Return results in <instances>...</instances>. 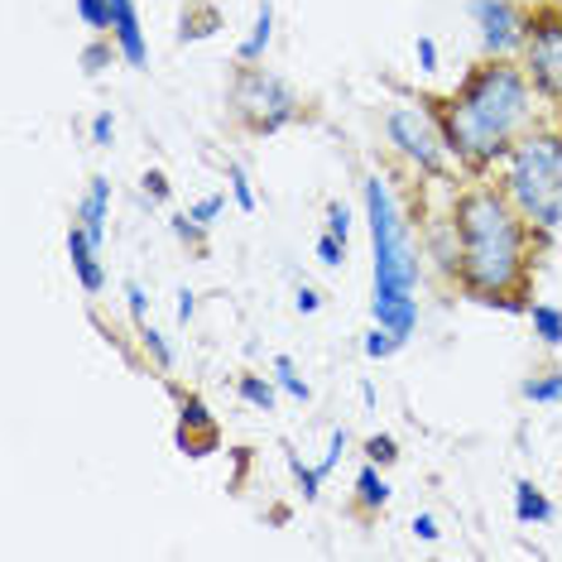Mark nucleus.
Returning a JSON list of instances; mask_svg holds the SVG:
<instances>
[{
  "label": "nucleus",
  "mask_w": 562,
  "mask_h": 562,
  "mask_svg": "<svg viewBox=\"0 0 562 562\" xmlns=\"http://www.w3.org/2000/svg\"><path fill=\"white\" fill-rule=\"evenodd\" d=\"M529 317H533V337H539L543 347H562V308H553V303H533Z\"/></svg>",
  "instance_id": "obj_15"
},
{
  "label": "nucleus",
  "mask_w": 562,
  "mask_h": 562,
  "mask_svg": "<svg viewBox=\"0 0 562 562\" xmlns=\"http://www.w3.org/2000/svg\"><path fill=\"white\" fill-rule=\"evenodd\" d=\"M226 178H232L236 207H240V212H255V193H250V178H246V169H240V164H232V169H226Z\"/></svg>",
  "instance_id": "obj_22"
},
{
  "label": "nucleus",
  "mask_w": 562,
  "mask_h": 562,
  "mask_svg": "<svg viewBox=\"0 0 562 562\" xmlns=\"http://www.w3.org/2000/svg\"><path fill=\"white\" fill-rule=\"evenodd\" d=\"M524 72L543 97L562 101V10L529 15V40H524Z\"/></svg>",
  "instance_id": "obj_7"
},
{
  "label": "nucleus",
  "mask_w": 562,
  "mask_h": 562,
  "mask_svg": "<svg viewBox=\"0 0 562 562\" xmlns=\"http://www.w3.org/2000/svg\"><path fill=\"white\" fill-rule=\"evenodd\" d=\"M125 299H131V317H135L139 327H145V289L131 284V289H125Z\"/></svg>",
  "instance_id": "obj_33"
},
{
  "label": "nucleus",
  "mask_w": 562,
  "mask_h": 562,
  "mask_svg": "<svg viewBox=\"0 0 562 562\" xmlns=\"http://www.w3.org/2000/svg\"><path fill=\"white\" fill-rule=\"evenodd\" d=\"M293 303H299V313H317V308H323V299H317V289H308V284H303L299 293H293Z\"/></svg>",
  "instance_id": "obj_32"
},
{
  "label": "nucleus",
  "mask_w": 562,
  "mask_h": 562,
  "mask_svg": "<svg viewBox=\"0 0 562 562\" xmlns=\"http://www.w3.org/2000/svg\"><path fill=\"white\" fill-rule=\"evenodd\" d=\"M414 54H418V68H424V72H438V44H432L428 34H418Z\"/></svg>",
  "instance_id": "obj_29"
},
{
  "label": "nucleus",
  "mask_w": 562,
  "mask_h": 562,
  "mask_svg": "<svg viewBox=\"0 0 562 562\" xmlns=\"http://www.w3.org/2000/svg\"><path fill=\"white\" fill-rule=\"evenodd\" d=\"M366 222H370V246H375V313L380 327H390L400 341L414 337L418 327V250L408 240V226L385 178H366Z\"/></svg>",
  "instance_id": "obj_3"
},
{
  "label": "nucleus",
  "mask_w": 562,
  "mask_h": 562,
  "mask_svg": "<svg viewBox=\"0 0 562 562\" xmlns=\"http://www.w3.org/2000/svg\"><path fill=\"white\" fill-rule=\"evenodd\" d=\"M78 15L92 24V30H111V5L106 0H78Z\"/></svg>",
  "instance_id": "obj_25"
},
{
  "label": "nucleus",
  "mask_w": 562,
  "mask_h": 562,
  "mask_svg": "<svg viewBox=\"0 0 562 562\" xmlns=\"http://www.w3.org/2000/svg\"><path fill=\"white\" fill-rule=\"evenodd\" d=\"M222 212H226V198H222V193H212V198L193 202V212H188V222L207 232V226H212V222H216V216H222Z\"/></svg>",
  "instance_id": "obj_20"
},
{
  "label": "nucleus",
  "mask_w": 562,
  "mask_h": 562,
  "mask_svg": "<svg viewBox=\"0 0 562 562\" xmlns=\"http://www.w3.org/2000/svg\"><path fill=\"white\" fill-rule=\"evenodd\" d=\"M97 240L87 236V226H68V255H72V270H78V284L87 293H101V284H106V270H101V260H97Z\"/></svg>",
  "instance_id": "obj_10"
},
{
  "label": "nucleus",
  "mask_w": 562,
  "mask_h": 562,
  "mask_svg": "<svg viewBox=\"0 0 562 562\" xmlns=\"http://www.w3.org/2000/svg\"><path fill=\"white\" fill-rule=\"evenodd\" d=\"M145 193L164 202V198H169V178H164L159 169H149V173H145Z\"/></svg>",
  "instance_id": "obj_31"
},
{
  "label": "nucleus",
  "mask_w": 562,
  "mask_h": 562,
  "mask_svg": "<svg viewBox=\"0 0 562 562\" xmlns=\"http://www.w3.org/2000/svg\"><path fill=\"white\" fill-rule=\"evenodd\" d=\"M529 116H533L529 72H519L505 58H491L485 68H476L438 111L447 149L462 164H471V169L505 159L509 145L524 135Z\"/></svg>",
  "instance_id": "obj_2"
},
{
  "label": "nucleus",
  "mask_w": 562,
  "mask_h": 562,
  "mask_svg": "<svg viewBox=\"0 0 562 562\" xmlns=\"http://www.w3.org/2000/svg\"><path fill=\"white\" fill-rule=\"evenodd\" d=\"M414 533H418V539H428V543H432L442 529H438V519H432V515H418V519H414Z\"/></svg>",
  "instance_id": "obj_34"
},
{
  "label": "nucleus",
  "mask_w": 562,
  "mask_h": 562,
  "mask_svg": "<svg viewBox=\"0 0 562 562\" xmlns=\"http://www.w3.org/2000/svg\"><path fill=\"white\" fill-rule=\"evenodd\" d=\"M400 347H404V341L394 337L390 327H380V323H375V331H370V337H366V356H370V361H385V356H394Z\"/></svg>",
  "instance_id": "obj_19"
},
{
  "label": "nucleus",
  "mask_w": 562,
  "mask_h": 562,
  "mask_svg": "<svg viewBox=\"0 0 562 562\" xmlns=\"http://www.w3.org/2000/svg\"><path fill=\"white\" fill-rule=\"evenodd\" d=\"M183 424H193V428H202V432H212V438H216V424H212L207 404H202L198 394H193V400H183Z\"/></svg>",
  "instance_id": "obj_26"
},
{
  "label": "nucleus",
  "mask_w": 562,
  "mask_h": 562,
  "mask_svg": "<svg viewBox=\"0 0 562 562\" xmlns=\"http://www.w3.org/2000/svg\"><path fill=\"white\" fill-rule=\"evenodd\" d=\"M270 40H274V5H270V0H265V5H260V15H255L250 40L236 48L240 63H260V58H265V48H270Z\"/></svg>",
  "instance_id": "obj_13"
},
{
  "label": "nucleus",
  "mask_w": 562,
  "mask_h": 562,
  "mask_svg": "<svg viewBox=\"0 0 562 562\" xmlns=\"http://www.w3.org/2000/svg\"><path fill=\"white\" fill-rule=\"evenodd\" d=\"M274 380H279V390L293 394V400H299V404H308V400H313L308 380H299V370H293L289 356H274Z\"/></svg>",
  "instance_id": "obj_17"
},
{
  "label": "nucleus",
  "mask_w": 562,
  "mask_h": 562,
  "mask_svg": "<svg viewBox=\"0 0 562 562\" xmlns=\"http://www.w3.org/2000/svg\"><path fill=\"white\" fill-rule=\"evenodd\" d=\"M524 400H533V404H558V400H562V375L553 370V375L529 380V385H524Z\"/></svg>",
  "instance_id": "obj_18"
},
{
  "label": "nucleus",
  "mask_w": 562,
  "mask_h": 562,
  "mask_svg": "<svg viewBox=\"0 0 562 562\" xmlns=\"http://www.w3.org/2000/svg\"><path fill=\"white\" fill-rule=\"evenodd\" d=\"M356 501H361V509H370V515L390 505V481L375 471V462H370L361 476H356Z\"/></svg>",
  "instance_id": "obj_14"
},
{
  "label": "nucleus",
  "mask_w": 562,
  "mask_h": 562,
  "mask_svg": "<svg viewBox=\"0 0 562 562\" xmlns=\"http://www.w3.org/2000/svg\"><path fill=\"white\" fill-rule=\"evenodd\" d=\"M78 222L87 226V236H92L97 246L106 240V222H111V183H106V178H92V183H87Z\"/></svg>",
  "instance_id": "obj_11"
},
{
  "label": "nucleus",
  "mask_w": 562,
  "mask_h": 562,
  "mask_svg": "<svg viewBox=\"0 0 562 562\" xmlns=\"http://www.w3.org/2000/svg\"><path fill=\"white\" fill-rule=\"evenodd\" d=\"M139 337H145V347H149V356H155V366H159V370H169V366H173V351H169V341H164L155 327L145 323V327H139Z\"/></svg>",
  "instance_id": "obj_23"
},
{
  "label": "nucleus",
  "mask_w": 562,
  "mask_h": 562,
  "mask_svg": "<svg viewBox=\"0 0 562 562\" xmlns=\"http://www.w3.org/2000/svg\"><path fill=\"white\" fill-rule=\"evenodd\" d=\"M327 232L341 236V240H347V232H351V212L341 207V202H331V207H327Z\"/></svg>",
  "instance_id": "obj_28"
},
{
  "label": "nucleus",
  "mask_w": 562,
  "mask_h": 562,
  "mask_svg": "<svg viewBox=\"0 0 562 562\" xmlns=\"http://www.w3.org/2000/svg\"><path fill=\"white\" fill-rule=\"evenodd\" d=\"M236 390H240V400H246L250 408H260V414H270L274 408V385L265 375H240Z\"/></svg>",
  "instance_id": "obj_16"
},
{
  "label": "nucleus",
  "mask_w": 562,
  "mask_h": 562,
  "mask_svg": "<svg viewBox=\"0 0 562 562\" xmlns=\"http://www.w3.org/2000/svg\"><path fill=\"white\" fill-rule=\"evenodd\" d=\"M193 313H198V303H193V293L183 289V293H178V323H188Z\"/></svg>",
  "instance_id": "obj_35"
},
{
  "label": "nucleus",
  "mask_w": 562,
  "mask_h": 562,
  "mask_svg": "<svg viewBox=\"0 0 562 562\" xmlns=\"http://www.w3.org/2000/svg\"><path fill=\"white\" fill-rule=\"evenodd\" d=\"M289 471H293V481L303 485V495L317 501V491H323V467H303L299 457H289Z\"/></svg>",
  "instance_id": "obj_21"
},
{
  "label": "nucleus",
  "mask_w": 562,
  "mask_h": 562,
  "mask_svg": "<svg viewBox=\"0 0 562 562\" xmlns=\"http://www.w3.org/2000/svg\"><path fill=\"white\" fill-rule=\"evenodd\" d=\"M111 135H116V121H111V111H101V116L92 121V139L97 145H111Z\"/></svg>",
  "instance_id": "obj_30"
},
{
  "label": "nucleus",
  "mask_w": 562,
  "mask_h": 562,
  "mask_svg": "<svg viewBox=\"0 0 562 562\" xmlns=\"http://www.w3.org/2000/svg\"><path fill=\"white\" fill-rule=\"evenodd\" d=\"M515 519L519 524H548V519H553V505H548V495L533 481L515 485Z\"/></svg>",
  "instance_id": "obj_12"
},
{
  "label": "nucleus",
  "mask_w": 562,
  "mask_h": 562,
  "mask_svg": "<svg viewBox=\"0 0 562 562\" xmlns=\"http://www.w3.org/2000/svg\"><path fill=\"white\" fill-rule=\"evenodd\" d=\"M111 5V40H116L121 58L131 68H145L149 63V44H145V30H139V10L135 0H106Z\"/></svg>",
  "instance_id": "obj_9"
},
{
  "label": "nucleus",
  "mask_w": 562,
  "mask_h": 562,
  "mask_svg": "<svg viewBox=\"0 0 562 562\" xmlns=\"http://www.w3.org/2000/svg\"><path fill=\"white\" fill-rule=\"evenodd\" d=\"M317 260H323V265H341V260H347V240H341V236H317Z\"/></svg>",
  "instance_id": "obj_27"
},
{
  "label": "nucleus",
  "mask_w": 562,
  "mask_h": 562,
  "mask_svg": "<svg viewBox=\"0 0 562 562\" xmlns=\"http://www.w3.org/2000/svg\"><path fill=\"white\" fill-rule=\"evenodd\" d=\"M232 111L240 116V125H250L255 135H270V131H279V125H289L293 116H299V97H293V87L284 78H274L270 68L246 63L232 82Z\"/></svg>",
  "instance_id": "obj_5"
},
{
  "label": "nucleus",
  "mask_w": 562,
  "mask_h": 562,
  "mask_svg": "<svg viewBox=\"0 0 562 562\" xmlns=\"http://www.w3.org/2000/svg\"><path fill=\"white\" fill-rule=\"evenodd\" d=\"M471 20L481 30V44L491 58H509L524 54V40H529V15L515 5V0H471Z\"/></svg>",
  "instance_id": "obj_8"
},
{
  "label": "nucleus",
  "mask_w": 562,
  "mask_h": 562,
  "mask_svg": "<svg viewBox=\"0 0 562 562\" xmlns=\"http://www.w3.org/2000/svg\"><path fill=\"white\" fill-rule=\"evenodd\" d=\"M106 58H111V48H87V54H82V63H87L92 72H97V63H106Z\"/></svg>",
  "instance_id": "obj_36"
},
{
  "label": "nucleus",
  "mask_w": 562,
  "mask_h": 562,
  "mask_svg": "<svg viewBox=\"0 0 562 562\" xmlns=\"http://www.w3.org/2000/svg\"><path fill=\"white\" fill-rule=\"evenodd\" d=\"M385 135L400 155L424 173H442V159H447V135H442V121L438 111L428 106H390L385 116Z\"/></svg>",
  "instance_id": "obj_6"
},
{
  "label": "nucleus",
  "mask_w": 562,
  "mask_h": 562,
  "mask_svg": "<svg viewBox=\"0 0 562 562\" xmlns=\"http://www.w3.org/2000/svg\"><path fill=\"white\" fill-rule=\"evenodd\" d=\"M505 198L539 232L562 226V135L524 131L505 155Z\"/></svg>",
  "instance_id": "obj_4"
},
{
  "label": "nucleus",
  "mask_w": 562,
  "mask_h": 562,
  "mask_svg": "<svg viewBox=\"0 0 562 562\" xmlns=\"http://www.w3.org/2000/svg\"><path fill=\"white\" fill-rule=\"evenodd\" d=\"M457 236V279L471 299L509 303V293L529 279V222L505 198V188H471L452 212Z\"/></svg>",
  "instance_id": "obj_1"
},
{
  "label": "nucleus",
  "mask_w": 562,
  "mask_h": 562,
  "mask_svg": "<svg viewBox=\"0 0 562 562\" xmlns=\"http://www.w3.org/2000/svg\"><path fill=\"white\" fill-rule=\"evenodd\" d=\"M366 457H370L375 467H390L394 457H400V447H394V438H385V432H375V438L366 442Z\"/></svg>",
  "instance_id": "obj_24"
}]
</instances>
